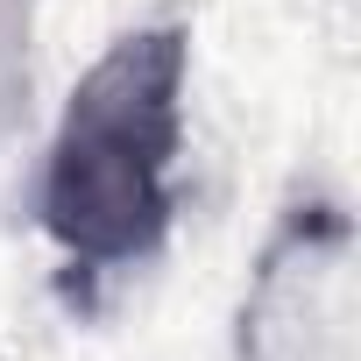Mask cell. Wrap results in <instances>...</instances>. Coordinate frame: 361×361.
I'll use <instances>...</instances> for the list:
<instances>
[{
  "label": "cell",
  "mask_w": 361,
  "mask_h": 361,
  "mask_svg": "<svg viewBox=\"0 0 361 361\" xmlns=\"http://www.w3.org/2000/svg\"><path fill=\"white\" fill-rule=\"evenodd\" d=\"M185 71L192 43L177 22L121 36L64 99L43 163V234L71 312H99L106 283L156 262L177 220L185 156Z\"/></svg>",
  "instance_id": "1"
}]
</instances>
